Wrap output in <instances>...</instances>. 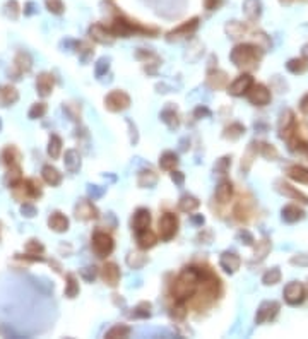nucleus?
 <instances>
[{"label":"nucleus","mask_w":308,"mask_h":339,"mask_svg":"<svg viewBox=\"0 0 308 339\" xmlns=\"http://www.w3.org/2000/svg\"><path fill=\"white\" fill-rule=\"evenodd\" d=\"M201 279H202L201 267H195V266L183 267L180 274L175 277V281H173L170 288L173 300L189 303L190 300L194 298V295L197 293L199 286H201Z\"/></svg>","instance_id":"1"},{"label":"nucleus","mask_w":308,"mask_h":339,"mask_svg":"<svg viewBox=\"0 0 308 339\" xmlns=\"http://www.w3.org/2000/svg\"><path fill=\"white\" fill-rule=\"evenodd\" d=\"M229 60L240 71H254L262 60V50L252 43H240L229 51Z\"/></svg>","instance_id":"2"},{"label":"nucleus","mask_w":308,"mask_h":339,"mask_svg":"<svg viewBox=\"0 0 308 339\" xmlns=\"http://www.w3.org/2000/svg\"><path fill=\"white\" fill-rule=\"evenodd\" d=\"M41 194H43L41 185L38 184L36 180H33V178L21 180L19 184H16L14 187H12V195H14V199L17 202L33 201V199L41 197Z\"/></svg>","instance_id":"3"},{"label":"nucleus","mask_w":308,"mask_h":339,"mask_svg":"<svg viewBox=\"0 0 308 339\" xmlns=\"http://www.w3.org/2000/svg\"><path fill=\"white\" fill-rule=\"evenodd\" d=\"M178 216L175 212H163L158 221V237L163 242H170L176 233H178Z\"/></svg>","instance_id":"4"},{"label":"nucleus","mask_w":308,"mask_h":339,"mask_svg":"<svg viewBox=\"0 0 308 339\" xmlns=\"http://www.w3.org/2000/svg\"><path fill=\"white\" fill-rule=\"evenodd\" d=\"M91 247H93L94 254H96L98 257H101V259L108 257V255H110L115 249L113 237H111L110 233L98 230V232H94L93 237H91Z\"/></svg>","instance_id":"5"},{"label":"nucleus","mask_w":308,"mask_h":339,"mask_svg":"<svg viewBox=\"0 0 308 339\" xmlns=\"http://www.w3.org/2000/svg\"><path fill=\"white\" fill-rule=\"evenodd\" d=\"M103 103H105V108L108 111L120 113L130 106V96L122 89H111L103 99Z\"/></svg>","instance_id":"6"},{"label":"nucleus","mask_w":308,"mask_h":339,"mask_svg":"<svg viewBox=\"0 0 308 339\" xmlns=\"http://www.w3.org/2000/svg\"><path fill=\"white\" fill-rule=\"evenodd\" d=\"M254 82H255L254 77H252L249 72H243L228 86L226 91H228V94H231V96H235V98H240V96H243V94L247 96V93H249L250 88L254 86Z\"/></svg>","instance_id":"7"},{"label":"nucleus","mask_w":308,"mask_h":339,"mask_svg":"<svg viewBox=\"0 0 308 339\" xmlns=\"http://www.w3.org/2000/svg\"><path fill=\"white\" fill-rule=\"evenodd\" d=\"M247 98H249V101L252 103L254 106H266L269 105V101H271V89L267 88V86L264 84H255L250 88V91L247 93Z\"/></svg>","instance_id":"8"},{"label":"nucleus","mask_w":308,"mask_h":339,"mask_svg":"<svg viewBox=\"0 0 308 339\" xmlns=\"http://www.w3.org/2000/svg\"><path fill=\"white\" fill-rule=\"evenodd\" d=\"M99 277H101L106 286L116 288L120 279H122V272H120V267L115 262H105L101 271H99Z\"/></svg>","instance_id":"9"},{"label":"nucleus","mask_w":308,"mask_h":339,"mask_svg":"<svg viewBox=\"0 0 308 339\" xmlns=\"http://www.w3.org/2000/svg\"><path fill=\"white\" fill-rule=\"evenodd\" d=\"M283 295H284V300H286V303H288V305H298V303H301L303 300H305L306 290H305V286H303L301 282L291 281L284 288Z\"/></svg>","instance_id":"10"},{"label":"nucleus","mask_w":308,"mask_h":339,"mask_svg":"<svg viewBox=\"0 0 308 339\" xmlns=\"http://www.w3.org/2000/svg\"><path fill=\"white\" fill-rule=\"evenodd\" d=\"M279 312V303L271 300V302H262L260 307L257 308L255 314V324H266L269 320H272Z\"/></svg>","instance_id":"11"},{"label":"nucleus","mask_w":308,"mask_h":339,"mask_svg":"<svg viewBox=\"0 0 308 339\" xmlns=\"http://www.w3.org/2000/svg\"><path fill=\"white\" fill-rule=\"evenodd\" d=\"M241 266V257L233 250H226L219 257V267L228 274H235Z\"/></svg>","instance_id":"12"},{"label":"nucleus","mask_w":308,"mask_h":339,"mask_svg":"<svg viewBox=\"0 0 308 339\" xmlns=\"http://www.w3.org/2000/svg\"><path fill=\"white\" fill-rule=\"evenodd\" d=\"M74 212H76V218L81 221H91V219H96L99 216L98 207L91 201H88V199H82V201L77 202Z\"/></svg>","instance_id":"13"},{"label":"nucleus","mask_w":308,"mask_h":339,"mask_svg":"<svg viewBox=\"0 0 308 339\" xmlns=\"http://www.w3.org/2000/svg\"><path fill=\"white\" fill-rule=\"evenodd\" d=\"M206 84H207V88H211L214 91L224 89L229 86V77H228V74L224 71H221V69H211V71L207 72Z\"/></svg>","instance_id":"14"},{"label":"nucleus","mask_w":308,"mask_h":339,"mask_svg":"<svg viewBox=\"0 0 308 339\" xmlns=\"http://www.w3.org/2000/svg\"><path fill=\"white\" fill-rule=\"evenodd\" d=\"M233 194H235V187H233V182L231 180H221L218 187H216L214 190V199L216 202L221 204V206H224V204H229V201L233 199Z\"/></svg>","instance_id":"15"},{"label":"nucleus","mask_w":308,"mask_h":339,"mask_svg":"<svg viewBox=\"0 0 308 339\" xmlns=\"http://www.w3.org/2000/svg\"><path fill=\"white\" fill-rule=\"evenodd\" d=\"M137 60H141L142 64H144V69L146 72L149 74H156L158 71V67L161 65V59H159L158 55L154 53V51H149V50H144V48H139L137 50Z\"/></svg>","instance_id":"16"},{"label":"nucleus","mask_w":308,"mask_h":339,"mask_svg":"<svg viewBox=\"0 0 308 339\" xmlns=\"http://www.w3.org/2000/svg\"><path fill=\"white\" fill-rule=\"evenodd\" d=\"M130 226H132V230L136 233L142 232V230H147L151 226V211L146 209V207H139V209L134 212Z\"/></svg>","instance_id":"17"},{"label":"nucleus","mask_w":308,"mask_h":339,"mask_svg":"<svg viewBox=\"0 0 308 339\" xmlns=\"http://www.w3.org/2000/svg\"><path fill=\"white\" fill-rule=\"evenodd\" d=\"M89 36L93 38L94 41L101 43V45H111V43L115 41V34L110 31V29H106L103 24H94L91 26L89 29Z\"/></svg>","instance_id":"18"},{"label":"nucleus","mask_w":308,"mask_h":339,"mask_svg":"<svg viewBox=\"0 0 308 339\" xmlns=\"http://www.w3.org/2000/svg\"><path fill=\"white\" fill-rule=\"evenodd\" d=\"M197 26H199L197 17H194V19H190V21H185L181 26H178L176 29H173L171 33H168V41L180 40V38H183V36H189L190 33H194L195 29H197Z\"/></svg>","instance_id":"19"},{"label":"nucleus","mask_w":308,"mask_h":339,"mask_svg":"<svg viewBox=\"0 0 308 339\" xmlns=\"http://www.w3.org/2000/svg\"><path fill=\"white\" fill-rule=\"evenodd\" d=\"M136 240H137V247L141 250H149L156 247V243H158V235H156L153 230H142V232H137L136 233Z\"/></svg>","instance_id":"20"},{"label":"nucleus","mask_w":308,"mask_h":339,"mask_svg":"<svg viewBox=\"0 0 308 339\" xmlns=\"http://www.w3.org/2000/svg\"><path fill=\"white\" fill-rule=\"evenodd\" d=\"M159 175L151 168H144L137 173V185L141 189H153V187L158 184Z\"/></svg>","instance_id":"21"},{"label":"nucleus","mask_w":308,"mask_h":339,"mask_svg":"<svg viewBox=\"0 0 308 339\" xmlns=\"http://www.w3.org/2000/svg\"><path fill=\"white\" fill-rule=\"evenodd\" d=\"M53 86H55V81H53V76L48 72H43L38 76L36 79V89H38V94L40 96H48V94L53 91Z\"/></svg>","instance_id":"22"},{"label":"nucleus","mask_w":308,"mask_h":339,"mask_svg":"<svg viewBox=\"0 0 308 339\" xmlns=\"http://www.w3.org/2000/svg\"><path fill=\"white\" fill-rule=\"evenodd\" d=\"M201 207V201L192 194H183L178 201V211L185 212V214H192Z\"/></svg>","instance_id":"23"},{"label":"nucleus","mask_w":308,"mask_h":339,"mask_svg":"<svg viewBox=\"0 0 308 339\" xmlns=\"http://www.w3.org/2000/svg\"><path fill=\"white\" fill-rule=\"evenodd\" d=\"M281 216H283V221H286V223H296V221L305 218V211L301 207H298L296 204H288V206L283 207Z\"/></svg>","instance_id":"24"},{"label":"nucleus","mask_w":308,"mask_h":339,"mask_svg":"<svg viewBox=\"0 0 308 339\" xmlns=\"http://www.w3.org/2000/svg\"><path fill=\"white\" fill-rule=\"evenodd\" d=\"M48 226H50V230H53V232L64 233V232H67V230H69V218L65 214H62V212L55 211V212H51V214H50Z\"/></svg>","instance_id":"25"},{"label":"nucleus","mask_w":308,"mask_h":339,"mask_svg":"<svg viewBox=\"0 0 308 339\" xmlns=\"http://www.w3.org/2000/svg\"><path fill=\"white\" fill-rule=\"evenodd\" d=\"M257 151H259V144H257V142H250L249 147L245 149L243 156H241V163H240L241 172H243V173L250 172L252 164H254L255 158H257Z\"/></svg>","instance_id":"26"},{"label":"nucleus","mask_w":308,"mask_h":339,"mask_svg":"<svg viewBox=\"0 0 308 339\" xmlns=\"http://www.w3.org/2000/svg\"><path fill=\"white\" fill-rule=\"evenodd\" d=\"M276 189L279 190L281 194H284V195H288V197H291V199H296V201H301V202H305V204H308V197L305 194H301L300 190H296L294 187H291L289 184H286V182H283V180H279V182H276Z\"/></svg>","instance_id":"27"},{"label":"nucleus","mask_w":308,"mask_h":339,"mask_svg":"<svg viewBox=\"0 0 308 339\" xmlns=\"http://www.w3.org/2000/svg\"><path fill=\"white\" fill-rule=\"evenodd\" d=\"M178 154L173 153V151H164V153L159 156V168L163 172H173L176 166H178Z\"/></svg>","instance_id":"28"},{"label":"nucleus","mask_w":308,"mask_h":339,"mask_svg":"<svg viewBox=\"0 0 308 339\" xmlns=\"http://www.w3.org/2000/svg\"><path fill=\"white\" fill-rule=\"evenodd\" d=\"M159 119H161V122H164V124L168 125V129H171V130L178 129V125H180L178 111H176L175 108H171V106L164 108V110L159 113Z\"/></svg>","instance_id":"29"},{"label":"nucleus","mask_w":308,"mask_h":339,"mask_svg":"<svg viewBox=\"0 0 308 339\" xmlns=\"http://www.w3.org/2000/svg\"><path fill=\"white\" fill-rule=\"evenodd\" d=\"M19 99V94L14 86H0V106L14 105Z\"/></svg>","instance_id":"30"},{"label":"nucleus","mask_w":308,"mask_h":339,"mask_svg":"<svg viewBox=\"0 0 308 339\" xmlns=\"http://www.w3.org/2000/svg\"><path fill=\"white\" fill-rule=\"evenodd\" d=\"M41 177H43V180L51 187H57V185H60V182H62V173H60L55 166H50V164L43 166Z\"/></svg>","instance_id":"31"},{"label":"nucleus","mask_w":308,"mask_h":339,"mask_svg":"<svg viewBox=\"0 0 308 339\" xmlns=\"http://www.w3.org/2000/svg\"><path fill=\"white\" fill-rule=\"evenodd\" d=\"M43 252H45V247L41 245L40 240H36V238H33V240H29L26 243V257L31 259V260H43Z\"/></svg>","instance_id":"32"},{"label":"nucleus","mask_w":308,"mask_h":339,"mask_svg":"<svg viewBox=\"0 0 308 339\" xmlns=\"http://www.w3.org/2000/svg\"><path fill=\"white\" fill-rule=\"evenodd\" d=\"M245 125L240 124V122H233V124H229L228 127H224L223 130V137L228 139V141H238L241 136L245 134Z\"/></svg>","instance_id":"33"},{"label":"nucleus","mask_w":308,"mask_h":339,"mask_svg":"<svg viewBox=\"0 0 308 339\" xmlns=\"http://www.w3.org/2000/svg\"><path fill=\"white\" fill-rule=\"evenodd\" d=\"M19 159H21V153L16 149L14 146H7L6 149L2 151V163L6 166H19Z\"/></svg>","instance_id":"34"},{"label":"nucleus","mask_w":308,"mask_h":339,"mask_svg":"<svg viewBox=\"0 0 308 339\" xmlns=\"http://www.w3.org/2000/svg\"><path fill=\"white\" fill-rule=\"evenodd\" d=\"M64 163H65V168H67V172L76 173L77 170L81 168V154L77 153L76 149H69L67 153H65Z\"/></svg>","instance_id":"35"},{"label":"nucleus","mask_w":308,"mask_h":339,"mask_svg":"<svg viewBox=\"0 0 308 339\" xmlns=\"http://www.w3.org/2000/svg\"><path fill=\"white\" fill-rule=\"evenodd\" d=\"M151 314H153V305H151V302H141L132 308L130 317H132V319H149Z\"/></svg>","instance_id":"36"},{"label":"nucleus","mask_w":308,"mask_h":339,"mask_svg":"<svg viewBox=\"0 0 308 339\" xmlns=\"http://www.w3.org/2000/svg\"><path fill=\"white\" fill-rule=\"evenodd\" d=\"M233 216H235V219L241 224L250 219V207H249V204H247V201L240 199V202H238L235 206V209H233Z\"/></svg>","instance_id":"37"},{"label":"nucleus","mask_w":308,"mask_h":339,"mask_svg":"<svg viewBox=\"0 0 308 339\" xmlns=\"http://www.w3.org/2000/svg\"><path fill=\"white\" fill-rule=\"evenodd\" d=\"M271 240L269 238H262L260 242H257V247H255L254 250V262L257 260V262H262L264 259L269 255V252H271Z\"/></svg>","instance_id":"38"},{"label":"nucleus","mask_w":308,"mask_h":339,"mask_svg":"<svg viewBox=\"0 0 308 339\" xmlns=\"http://www.w3.org/2000/svg\"><path fill=\"white\" fill-rule=\"evenodd\" d=\"M65 290H64V295L67 298H76L77 295H79V291H81V288H79V281H77V277L74 276V274H67L65 276Z\"/></svg>","instance_id":"39"},{"label":"nucleus","mask_w":308,"mask_h":339,"mask_svg":"<svg viewBox=\"0 0 308 339\" xmlns=\"http://www.w3.org/2000/svg\"><path fill=\"white\" fill-rule=\"evenodd\" d=\"M288 177L291 178V180L298 182V184H306L308 185V170L303 168V166H298V164L289 166L288 168Z\"/></svg>","instance_id":"40"},{"label":"nucleus","mask_w":308,"mask_h":339,"mask_svg":"<svg viewBox=\"0 0 308 339\" xmlns=\"http://www.w3.org/2000/svg\"><path fill=\"white\" fill-rule=\"evenodd\" d=\"M147 255H144L142 252H130L127 255V266L130 269H141L147 264Z\"/></svg>","instance_id":"41"},{"label":"nucleus","mask_w":308,"mask_h":339,"mask_svg":"<svg viewBox=\"0 0 308 339\" xmlns=\"http://www.w3.org/2000/svg\"><path fill=\"white\" fill-rule=\"evenodd\" d=\"M130 332H132V329L129 327V325L125 324H115L113 327L110 329V331H106L105 337L106 339H116V337H129Z\"/></svg>","instance_id":"42"},{"label":"nucleus","mask_w":308,"mask_h":339,"mask_svg":"<svg viewBox=\"0 0 308 339\" xmlns=\"http://www.w3.org/2000/svg\"><path fill=\"white\" fill-rule=\"evenodd\" d=\"M224 31L229 38H233V40H238V38H241L247 31V28L241 23H238V21H231V23L226 24V28H224Z\"/></svg>","instance_id":"43"},{"label":"nucleus","mask_w":308,"mask_h":339,"mask_svg":"<svg viewBox=\"0 0 308 339\" xmlns=\"http://www.w3.org/2000/svg\"><path fill=\"white\" fill-rule=\"evenodd\" d=\"M229 168H231V156L226 154V156H221L219 159H216L214 163V173L219 177H226V173L229 172Z\"/></svg>","instance_id":"44"},{"label":"nucleus","mask_w":308,"mask_h":339,"mask_svg":"<svg viewBox=\"0 0 308 339\" xmlns=\"http://www.w3.org/2000/svg\"><path fill=\"white\" fill-rule=\"evenodd\" d=\"M60 153H62V139H60L57 134H51L48 139V154L53 159H57Z\"/></svg>","instance_id":"45"},{"label":"nucleus","mask_w":308,"mask_h":339,"mask_svg":"<svg viewBox=\"0 0 308 339\" xmlns=\"http://www.w3.org/2000/svg\"><path fill=\"white\" fill-rule=\"evenodd\" d=\"M14 64H16V69H17V74L29 72V69H31V56L21 51V53H17Z\"/></svg>","instance_id":"46"},{"label":"nucleus","mask_w":308,"mask_h":339,"mask_svg":"<svg viewBox=\"0 0 308 339\" xmlns=\"http://www.w3.org/2000/svg\"><path fill=\"white\" fill-rule=\"evenodd\" d=\"M286 69H288L291 74H303V72H306L308 64L305 59H291L288 64H286Z\"/></svg>","instance_id":"47"},{"label":"nucleus","mask_w":308,"mask_h":339,"mask_svg":"<svg viewBox=\"0 0 308 339\" xmlns=\"http://www.w3.org/2000/svg\"><path fill=\"white\" fill-rule=\"evenodd\" d=\"M187 305H189L187 302H178V300H175V305L171 307V317H173V319H175V320H183L187 317V314H189Z\"/></svg>","instance_id":"48"},{"label":"nucleus","mask_w":308,"mask_h":339,"mask_svg":"<svg viewBox=\"0 0 308 339\" xmlns=\"http://www.w3.org/2000/svg\"><path fill=\"white\" fill-rule=\"evenodd\" d=\"M281 281V271H279V267H272V269H269V271L266 272V274L262 276V282L266 286H274V285H277V282Z\"/></svg>","instance_id":"49"},{"label":"nucleus","mask_w":308,"mask_h":339,"mask_svg":"<svg viewBox=\"0 0 308 339\" xmlns=\"http://www.w3.org/2000/svg\"><path fill=\"white\" fill-rule=\"evenodd\" d=\"M245 14L249 19H257L260 16V2L259 0H247L245 2Z\"/></svg>","instance_id":"50"},{"label":"nucleus","mask_w":308,"mask_h":339,"mask_svg":"<svg viewBox=\"0 0 308 339\" xmlns=\"http://www.w3.org/2000/svg\"><path fill=\"white\" fill-rule=\"evenodd\" d=\"M259 151L266 159H276L277 158V149L272 144H269V142H260Z\"/></svg>","instance_id":"51"},{"label":"nucleus","mask_w":308,"mask_h":339,"mask_svg":"<svg viewBox=\"0 0 308 339\" xmlns=\"http://www.w3.org/2000/svg\"><path fill=\"white\" fill-rule=\"evenodd\" d=\"M46 113V105L45 103H34L31 106V110H29V119H41L43 115Z\"/></svg>","instance_id":"52"},{"label":"nucleus","mask_w":308,"mask_h":339,"mask_svg":"<svg viewBox=\"0 0 308 339\" xmlns=\"http://www.w3.org/2000/svg\"><path fill=\"white\" fill-rule=\"evenodd\" d=\"M96 76L98 77H101V76H105V74L108 72V69H110V59L108 56H103V59H99L98 62H96Z\"/></svg>","instance_id":"53"},{"label":"nucleus","mask_w":308,"mask_h":339,"mask_svg":"<svg viewBox=\"0 0 308 339\" xmlns=\"http://www.w3.org/2000/svg\"><path fill=\"white\" fill-rule=\"evenodd\" d=\"M238 240H241V243H245V245H254L255 243V238H254V235H252L249 230H245V228H241L240 232H238Z\"/></svg>","instance_id":"54"},{"label":"nucleus","mask_w":308,"mask_h":339,"mask_svg":"<svg viewBox=\"0 0 308 339\" xmlns=\"http://www.w3.org/2000/svg\"><path fill=\"white\" fill-rule=\"evenodd\" d=\"M291 264H293V266L306 267L308 266V255L306 254H296L294 257H291Z\"/></svg>","instance_id":"55"},{"label":"nucleus","mask_w":308,"mask_h":339,"mask_svg":"<svg viewBox=\"0 0 308 339\" xmlns=\"http://www.w3.org/2000/svg\"><path fill=\"white\" fill-rule=\"evenodd\" d=\"M46 4H48V9L51 12H55V14H62V11H64L62 0H46Z\"/></svg>","instance_id":"56"},{"label":"nucleus","mask_w":308,"mask_h":339,"mask_svg":"<svg viewBox=\"0 0 308 339\" xmlns=\"http://www.w3.org/2000/svg\"><path fill=\"white\" fill-rule=\"evenodd\" d=\"M96 274H98V271H96V267H84L81 271V276L84 277L86 281H93L94 277H96Z\"/></svg>","instance_id":"57"},{"label":"nucleus","mask_w":308,"mask_h":339,"mask_svg":"<svg viewBox=\"0 0 308 339\" xmlns=\"http://www.w3.org/2000/svg\"><path fill=\"white\" fill-rule=\"evenodd\" d=\"M170 177H171V180L175 182L176 185H183V182H185V175L181 172H178V170H173V172H170Z\"/></svg>","instance_id":"58"},{"label":"nucleus","mask_w":308,"mask_h":339,"mask_svg":"<svg viewBox=\"0 0 308 339\" xmlns=\"http://www.w3.org/2000/svg\"><path fill=\"white\" fill-rule=\"evenodd\" d=\"M194 117L195 119H202V117H211V110L206 106H197L194 111Z\"/></svg>","instance_id":"59"},{"label":"nucleus","mask_w":308,"mask_h":339,"mask_svg":"<svg viewBox=\"0 0 308 339\" xmlns=\"http://www.w3.org/2000/svg\"><path fill=\"white\" fill-rule=\"evenodd\" d=\"M23 214H26V216H28V218H31V216L36 214V209H34V206H31V204L24 202V206H23Z\"/></svg>","instance_id":"60"},{"label":"nucleus","mask_w":308,"mask_h":339,"mask_svg":"<svg viewBox=\"0 0 308 339\" xmlns=\"http://www.w3.org/2000/svg\"><path fill=\"white\" fill-rule=\"evenodd\" d=\"M300 108H301V111H303V113H306V115H308V94H306L305 98L301 99V105H300Z\"/></svg>","instance_id":"61"},{"label":"nucleus","mask_w":308,"mask_h":339,"mask_svg":"<svg viewBox=\"0 0 308 339\" xmlns=\"http://www.w3.org/2000/svg\"><path fill=\"white\" fill-rule=\"evenodd\" d=\"M301 55H303V59H305L306 62H308V45H305V46H303V50H301Z\"/></svg>","instance_id":"62"},{"label":"nucleus","mask_w":308,"mask_h":339,"mask_svg":"<svg viewBox=\"0 0 308 339\" xmlns=\"http://www.w3.org/2000/svg\"><path fill=\"white\" fill-rule=\"evenodd\" d=\"M0 232H2V223H0Z\"/></svg>","instance_id":"63"}]
</instances>
